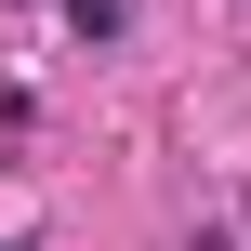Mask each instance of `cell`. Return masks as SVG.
<instances>
[{
  "mask_svg": "<svg viewBox=\"0 0 251 251\" xmlns=\"http://www.w3.org/2000/svg\"><path fill=\"white\" fill-rule=\"evenodd\" d=\"M66 26H79V40H119V26H132V0H66Z\"/></svg>",
  "mask_w": 251,
  "mask_h": 251,
  "instance_id": "6da1fadb",
  "label": "cell"
}]
</instances>
